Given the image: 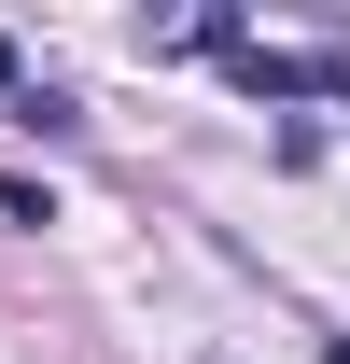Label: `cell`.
<instances>
[{
    "mask_svg": "<svg viewBox=\"0 0 350 364\" xmlns=\"http://www.w3.org/2000/svg\"><path fill=\"white\" fill-rule=\"evenodd\" d=\"M322 364H350V336H336V350H322Z\"/></svg>",
    "mask_w": 350,
    "mask_h": 364,
    "instance_id": "cell-3",
    "label": "cell"
},
{
    "mask_svg": "<svg viewBox=\"0 0 350 364\" xmlns=\"http://www.w3.org/2000/svg\"><path fill=\"white\" fill-rule=\"evenodd\" d=\"M0 98H14V43H0Z\"/></svg>",
    "mask_w": 350,
    "mask_h": 364,
    "instance_id": "cell-2",
    "label": "cell"
},
{
    "mask_svg": "<svg viewBox=\"0 0 350 364\" xmlns=\"http://www.w3.org/2000/svg\"><path fill=\"white\" fill-rule=\"evenodd\" d=\"M224 85L238 98H266V112H295V98H350V56H280V43H224Z\"/></svg>",
    "mask_w": 350,
    "mask_h": 364,
    "instance_id": "cell-1",
    "label": "cell"
}]
</instances>
